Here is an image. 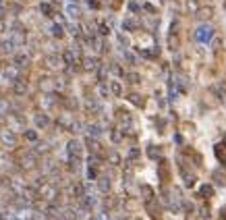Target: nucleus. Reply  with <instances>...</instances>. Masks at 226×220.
<instances>
[]
</instances>
